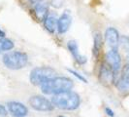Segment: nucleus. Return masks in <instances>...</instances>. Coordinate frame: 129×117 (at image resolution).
Masks as SVG:
<instances>
[{
    "mask_svg": "<svg viewBox=\"0 0 129 117\" xmlns=\"http://www.w3.org/2000/svg\"><path fill=\"white\" fill-rule=\"evenodd\" d=\"M74 83L68 77H52L41 85V90L46 95H56L63 92L71 91Z\"/></svg>",
    "mask_w": 129,
    "mask_h": 117,
    "instance_id": "1",
    "label": "nucleus"
},
{
    "mask_svg": "<svg viewBox=\"0 0 129 117\" xmlns=\"http://www.w3.org/2000/svg\"><path fill=\"white\" fill-rule=\"evenodd\" d=\"M105 39L111 49L117 50L119 44V34L115 27H108L105 32Z\"/></svg>",
    "mask_w": 129,
    "mask_h": 117,
    "instance_id": "9",
    "label": "nucleus"
},
{
    "mask_svg": "<svg viewBox=\"0 0 129 117\" xmlns=\"http://www.w3.org/2000/svg\"><path fill=\"white\" fill-rule=\"evenodd\" d=\"M7 108L14 117H25L28 114V109L25 105L19 102H9Z\"/></svg>",
    "mask_w": 129,
    "mask_h": 117,
    "instance_id": "8",
    "label": "nucleus"
},
{
    "mask_svg": "<svg viewBox=\"0 0 129 117\" xmlns=\"http://www.w3.org/2000/svg\"><path fill=\"white\" fill-rule=\"evenodd\" d=\"M51 4L52 7L54 8H61L64 4V0H52L51 1Z\"/></svg>",
    "mask_w": 129,
    "mask_h": 117,
    "instance_id": "19",
    "label": "nucleus"
},
{
    "mask_svg": "<svg viewBox=\"0 0 129 117\" xmlns=\"http://www.w3.org/2000/svg\"><path fill=\"white\" fill-rule=\"evenodd\" d=\"M45 22V27L46 29L51 33H53L55 31V29L57 28V22L58 19H56V16L55 15H52L50 14L48 15V17L46 18Z\"/></svg>",
    "mask_w": 129,
    "mask_h": 117,
    "instance_id": "14",
    "label": "nucleus"
},
{
    "mask_svg": "<svg viewBox=\"0 0 129 117\" xmlns=\"http://www.w3.org/2000/svg\"><path fill=\"white\" fill-rule=\"evenodd\" d=\"M52 103L55 107L63 110H75L81 104V99L77 93L67 91L53 95Z\"/></svg>",
    "mask_w": 129,
    "mask_h": 117,
    "instance_id": "2",
    "label": "nucleus"
},
{
    "mask_svg": "<svg viewBox=\"0 0 129 117\" xmlns=\"http://www.w3.org/2000/svg\"><path fill=\"white\" fill-rule=\"evenodd\" d=\"M7 114H8V112H7L6 107L4 105L0 104V117H5L7 116Z\"/></svg>",
    "mask_w": 129,
    "mask_h": 117,
    "instance_id": "20",
    "label": "nucleus"
},
{
    "mask_svg": "<svg viewBox=\"0 0 129 117\" xmlns=\"http://www.w3.org/2000/svg\"><path fill=\"white\" fill-rule=\"evenodd\" d=\"M55 70L49 66H41L36 67L30 72V82L35 86H41L47 80L54 77Z\"/></svg>",
    "mask_w": 129,
    "mask_h": 117,
    "instance_id": "4",
    "label": "nucleus"
},
{
    "mask_svg": "<svg viewBox=\"0 0 129 117\" xmlns=\"http://www.w3.org/2000/svg\"><path fill=\"white\" fill-rule=\"evenodd\" d=\"M58 117H64V116H58Z\"/></svg>",
    "mask_w": 129,
    "mask_h": 117,
    "instance_id": "24",
    "label": "nucleus"
},
{
    "mask_svg": "<svg viewBox=\"0 0 129 117\" xmlns=\"http://www.w3.org/2000/svg\"><path fill=\"white\" fill-rule=\"evenodd\" d=\"M34 14L36 19H38L39 22H43L45 21L46 18L49 15V6L46 2H42L39 1L36 3V5L34 7Z\"/></svg>",
    "mask_w": 129,
    "mask_h": 117,
    "instance_id": "12",
    "label": "nucleus"
},
{
    "mask_svg": "<svg viewBox=\"0 0 129 117\" xmlns=\"http://www.w3.org/2000/svg\"><path fill=\"white\" fill-rule=\"evenodd\" d=\"M120 43L122 45V48L125 50L126 54L129 56V37L127 36H122L120 39Z\"/></svg>",
    "mask_w": 129,
    "mask_h": 117,
    "instance_id": "17",
    "label": "nucleus"
},
{
    "mask_svg": "<svg viewBox=\"0 0 129 117\" xmlns=\"http://www.w3.org/2000/svg\"><path fill=\"white\" fill-rule=\"evenodd\" d=\"M29 104L33 109L37 111H52L54 108L52 102L42 96H34L30 97Z\"/></svg>",
    "mask_w": 129,
    "mask_h": 117,
    "instance_id": "5",
    "label": "nucleus"
},
{
    "mask_svg": "<svg viewBox=\"0 0 129 117\" xmlns=\"http://www.w3.org/2000/svg\"><path fill=\"white\" fill-rule=\"evenodd\" d=\"M115 78H116V75L113 71V69L110 67V65L107 63L102 64L100 70H99V79L101 83L106 86H111L112 84H114Z\"/></svg>",
    "mask_w": 129,
    "mask_h": 117,
    "instance_id": "7",
    "label": "nucleus"
},
{
    "mask_svg": "<svg viewBox=\"0 0 129 117\" xmlns=\"http://www.w3.org/2000/svg\"><path fill=\"white\" fill-rule=\"evenodd\" d=\"M116 88L122 94H129V65L124 66L122 75L116 83Z\"/></svg>",
    "mask_w": 129,
    "mask_h": 117,
    "instance_id": "10",
    "label": "nucleus"
},
{
    "mask_svg": "<svg viewBox=\"0 0 129 117\" xmlns=\"http://www.w3.org/2000/svg\"><path fill=\"white\" fill-rule=\"evenodd\" d=\"M67 70H68V71L70 72V73H72V74H73V75H74L75 77H77L78 79H79V80L83 81V82H84V83H87V80H86V79H85V78H84V76L82 75V74H80L79 72L75 71V70H73V69H69V68H68Z\"/></svg>",
    "mask_w": 129,
    "mask_h": 117,
    "instance_id": "18",
    "label": "nucleus"
},
{
    "mask_svg": "<svg viewBox=\"0 0 129 117\" xmlns=\"http://www.w3.org/2000/svg\"><path fill=\"white\" fill-rule=\"evenodd\" d=\"M31 1H33V2H36V3H37V2H39V1H41V0H31Z\"/></svg>",
    "mask_w": 129,
    "mask_h": 117,
    "instance_id": "23",
    "label": "nucleus"
},
{
    "mask_svg": "<svg viewBox=\"0 0 129 117\" xmlns=\"http://www.w3.org/2000/svg\"><path fill=\"white\" fill-rule=\"evenodd\" d=\"M67 47H68V50L70 51V53L72 54L73 58H75V61L77 62L78 64L80 65H84L86 63V57H84L83 55H81L79 53V46L78 43L75 40H71L67 43Z\"/></svg>",
    "mask_w": 129,
    "mask_h": 117,
    "instance_id": "11",
    "label": "nucleus"
},
{
    "mask_svg": "<svg viewBox=\"0 0 129 117\" xmlns=\"http://www.w3.org/2000/svg\"><path fill=\"white\" fill-rule=\"evenodd\" d=\"M28 63V57L23 52H10L3 57V64L9 69L18 70L23 68Z\"/></svg>",
    "mask_w": 129,
    "mask_h": 117,
    "instance_id": "3",
    "label": "nucleus"
},
{
    "mask_svg": "<svg viewBox=\"0 0 129 117\" xmlns=\"http://www.w3.org/2000/svg\"><path fill=\"white\" fill-rule=\"evenodd\" d=\"M14 48V43L12 40L5 38H0V53L3 51H10Z\"/></svg>",
    "mask_w": 129,
    "mask_h": 117,
    "instance_id": "16",
    "label": "nucleus"
},
{
    "mask_svg": "<svg viewBox=\"0 0 129 117\" xmlns=\"http://www.w3.org/2000/svg\"><path fill=\"white\" fill-rule=\"evenodd\" d=\"M106 63L110 65V67L113 69L115 75H117L120 69H121V58L118 54L117 50L111 49L106 55Z\"/></svg>",
    "mask_w": 129,
    "mask_h": 117,
    "instance_id": "6",
    "label": "nucleus"
},
{
    "mask_svg": "<svg viewBox=\"0 0 129 117\" xmlns=\"http://www.w3.org/2000/svg\"><path fill=\"white\" fill-rule=\"evenodd\" d=\"M5 36V32L4 31H2L1 29H0V38H3Z\"/></svg>",
    "mask_w": 129,
    "mask_h": 117,
    "instance_id": "22",
    "label": "nucleus"
},
{
    "mask_svg": "<svg viewBox=\"0 0 129 117\" xmlns=\"http://www.w3.org/2000/svg\"><path fill=\"white\" fill-rule=\"evenodd\" d=\"M93 47H92V54L95 58H98L99 55H100V52L102 50V36L100 33H95L94 35V38H93Z\"/></svg>",
    "mask_w": 129,
    "mask_h": 117,
    "instance_id": "15",
    "label": "nucleus"
},
{
    "mask_svg": "<svg viewBox=\"0 0 129 117\" xmlns=\"http://www.w3.org/2000/svg\"><path fill=\"white\" fill-rule=\"evenodd\" d=\"M72 18L67 11L61 15L57 22V30L59 33H65L71 26Z\"/></svg>",
    "mask_w": 129,
    "mask_h": 117,
    "instance_id": "13",
    "label": "nucleus"
},
{
    "mask_svg": "<svg viewBox=\"0 0 129 117\" xmlns=\"http://www.w3.org/2000/svg\"><path fill=\"white\" fill-rule=\"evenodd\" d=\"M105 112H106V114H107V115H109V116H111V117L115 116L114 111L112 110L110 107H105Z\"/></svg>",
    "mask_w": 129,
    "mask_h": 117,
    "instance_id": "21",
    "label": "nucleus"
}]
</instances>
